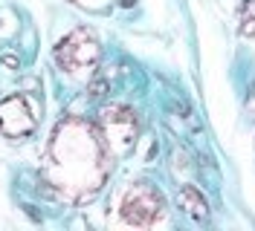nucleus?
<instances>
[{"label":"nucleus","mask_w":255,"mask_h":231,"mask_svg":"<svg viewBox=\"0 0 255 231\" xmlns=\"http://www.w3.org/2000/svg\"><path fill=\"white\" fill-rule=\"evenodd\" d=\"M0 61H3V67H9V70H15V67H17V58H15V55H3Z\"/></svg>","instance_id":"9"},{"label":"nucleus","mask_w":255,"mask_h":231,"mask_svg":"<svg viewBox=\"0 0 255 231\" xmlns=\"http://www.w3.org/2000/svg\"><path fill=\"white\" fill-rule=\"evenodd\" d=\"M105 92H108V81H105V78H96L93 84H90V95H93V98H102Z\"/></svg>","instance_id":"8"},{"label":"nucleus","mask_w":255,"mask_h":231,"mask_svg":"<svg viewBox=\"0 0 255 231\" xmlns=\"http://www.w3.org/2000/svg\"><path fill=\"white\" fill-rule=\"evenodd\" d=\"M255 32V0L244 3V12H241V35H253Z\"/></svg>","instance_id":"7"},{"label":"nucleus","mask_w":255,"mask_h":231,"mask_svg":"<svg viewBox=\"0 0 255 231\" xmlns=\"http://www.w3.org/2000/svg\"><path fill=\"white\" fill-rule=\"evenodd\" d=\"M133 3H136V0H119V6H125V9H130Z\"/></svg>","instance_id":"10"},{"label":"nucleus","mask_w":255,"mask_h":231,"mask_svg":"<svg viewBox=\"0 0 255 231\" xmlns=\"http://www.w3.org/2000/svg\"><path fill=\"white\" fill-rule=\"evenodd\" d=\"M41 179L52 194L70 202H87L108 179V148L99 127L79 116H64L49 139V165Z\"/></svg>","instance_id":"1"},{"label":"nucleus","mask_w":255,"mask_h":231,"mask_svg":"<svg viewBox=\"0 0 255 231\" xmlns=\"http://www.w3.org/2000/svg\"><path fill=\"white\" fill-rule=\"evenodd\" d=\"M99 136L105 142V148L113 151L116 156H125L133 151L136 136H139V116L136 110L128 104H108L99 113Z\"/></svg>","instance_id":"2"},{"label":"nucleus","mask_w":255,"mask_h":231,"mask_svg":"<svg viewBox=\"0 0 255 231\" xmlns=\"http://www.w3.org/2000/svg\"><path fill=\"white\" fill-rule=\"evenodd\" d=\"M35 127H38V116L26 95H9L0 101V136L26 139L35 133Z\"/></svg>","instance_id":"5"},{"label":"nucleus","mask_w":255,"mask_h":231,"mask_svg":"<svg viewBox=\"0 0 255 231\" xmlns=\"http://www.w3.org/2000/svg\"><path fill=\"white\" fill-rule=\"evenodd\" d=\"M102 58V46L90 29H73L55 46V61L67 73H93Z\"/></svg>","instance_id":"3"},{"label":"nucleus","mask_w":255,"mask_h":231,"mask_svg":"<svg viewBox=\"0 0 255 231\" xmlns=\"http://www.w3.org/2000/svg\"><path fill=\"white\" fill-rule=\"evenodd\" d=\"M177 202H180V208H183L191 220H206L209 217V202L194 185H183L180 194H177Z\"/></svg>","instance_id":"6"},{"label":"nucleus","mask_w":255,"mask_h":231,"mask_svg":"<svg viewBox=\"0 0 255 231\" xmlns=\"http://www.w3.org/2000/svg\"><path fill=\"white\" fill-rule=\"evenodd\" d=\"M162 211H165V202L148 182L130 185L122 197V205H119V214L125 220V226H133V229L157 226L162 220Z\"/></svg>","instance_id":"4"}]
</instances>
